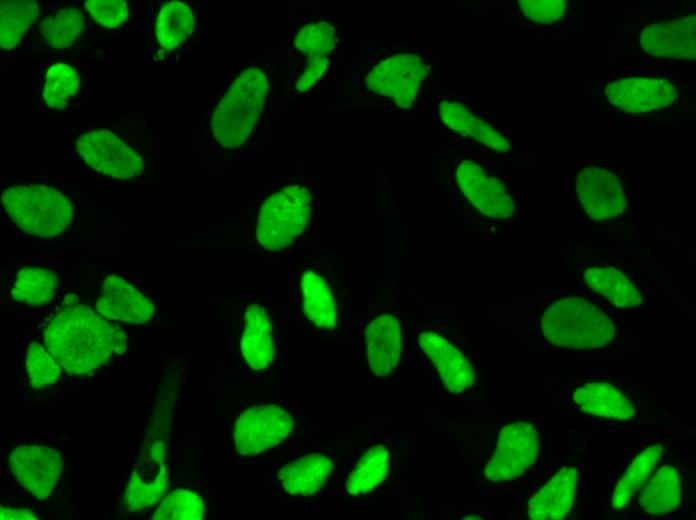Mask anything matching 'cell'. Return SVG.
<instances>
[{
  "label": "cell",
  "instance_id": "1",
  "mask_svg": "<svg viewBox=\"0 0 696 520\" xmlns=\"http://www.w3.org/2000/svg\"><path fill=\"white\" fill-rule=\"evenodd\" d=\"M100 315L69 294L47 323L45 347L66 372L89 373L104 366L114 354L125 352L123 330Z\"/></svg>",
  "mask_w": 696,
  "mask_h": 520
},
{
  "label": "cell",
  "instance_id": "2",
  "mask_svg": "<svg viewBox=\"0 0 696 520\" xmlns=\"http://www.w3.org/2000/svg\"><path fill=\"white\" fill-rule=\"evenodd\" d=\"M541 332L552 345L577 350L606 347L616 327L594 303L581 297H564L549 304L541 316Z\"/></svg>",
  "mask_w": 696,
  "mask_h": 520
},
{
  "label": "cell",
  "instance_id": "3",
  "mask_svg": "<svg viewBox=\"0 0 696 520\" xmlns=\"http://www.w3.org/2000/svg\"><path fill=\"white\" fill-rule=\"evenodd\" d=\"M269 84L258 67L244 69L215 108L211 129L224 148L241 146L249 137L264 107Z\"/></svg>",
  "mask_w": 696,
  "mask_h": 520
},
{
  "label": "cell",
  "instance_id": "4",
  "mask_svg": "<svg viewBox=\"0 0 696 520\" xmlns=\"http://www.w3.org/2000/svg\"><path fill=\"white\" fill-rule=\"evenodd\" d=\"M2 206L22 231L51 238L66 230L73 217L71 201L46 185H13L1 196Z\"/></svg>",
  "mask_w": 696,
  "mask_h": 520
},
{
  "label": "cell",
  "instance_id": "5",
  "mask_svg": "<svg viewBox=\"0 0 696 520\" xmlns=\"http://www.w3.org/2000/svg\"><path fill=\"white\" fill-rule=\"evenodd\" d=\"M311 212L312 194L306 186L295 183L273 191L258 213V245L269 252L292 246L306 230Z\"/></svg>",
  "mask_w": 696,
  "mask_h": 520
},
{
  "label": "cell",
  "instance_id": "6",
  "mask_svg": "<svg viewBox=\"0 0 696 520\" xmlns=\"http://www.w3.org/2000/svg\"><path fill=\"white\" fill-rule=\"evenodd\" d=\"M297 423L294 410L277 402H260L243 409L232 426V443L243 459L259 456L283 443Z\"/></svg>",
  "mask_w": 696,
  "mask_h": 520
},
{
  "label": "cell",
  "instance_id": "7",
  "mask_svg": "<svg viewBox=\"0 0 696 520\" xmlns=\"http://www.w3.org/2000/svg\"><path fill=\"white\" fill-rule=\"evenodd\" d=\"M540 450L541 433L536 421L526 417L512 419L498 432L483 468V478L489 483L516 480L534 467Z\"/></svg>",
  "mask_w": 696,
  "mask_h": 520
},
{
  "label": "cell",
  "instance_id": "8",
  "mask_svg": "<svg viewBox=\"0 0 696 520\" xmlns=\"http://www.w3.org/2000/svg\"><path fill=\"white\" fill-rule=\"evenodd\" d=\"M430 66L413 53H398L378 63L366 76L367 88L403 109L413 105Z\"/></svg>",
  "mask_w": 696,
  "mask_h": 520
},
{
  "label": "cell",
  "instance_id": "9",
  "mask_svg": "<svg viewBox=\"0 0 696 520\" xmlns=\"http://www.w3.org/2000/svg\"><path fill=\"white\" fill-rule=\"evenodd\" d=\"M77 151L90 167L111 178H134L144 169L142 157L106 129L91 130L80 135Z\"/></svg>",
  "mask_w": 696,
  "mask_h": 520
},
{
  "label": "cell",
  "instance_id": "10",
  "mask_svg": "<svg viewBox=\"0 0 696 520\" xmlns=\"http://www.w3.org/2000/svg\"><path fill=\"white\" fill-rule=\"evenodd\" d=\"M363 349L369 375L386 380L400 365L403 329L398 317L388 312L373 316L363 330Z\"/></svg>",
  "mask_w": 696,
  "mask_h": 520
},
{
  "label": "cell",
  "instance_id": "11",
  "mask_svg": "<svg viewBox=\"0 0 696 520\" xmlns=\"http://www.w3.org/2000/svg\"><path fill=\"white\" fill-rule=\"evenodd\" d=\"M8 461L16 481L39 500L50 497L63 469L60 452L45 445L15 446Z\"/></svg>",
  "mask_w": 696,
  "mask_h": 520
},
{
  "label": "cell",
  "instance_id": "12",
  "mask_svg": "<svg viewBox=\"0 0 696 520\" xmlns=\"http://www.w3.org/2000/svg\"><path fill=\"white\" fill-rule=\"evenodd\" d=\"M169 487L165 446L161 440L144 444L127 482L124 502L130 511L154 505Z\"/></svg>",
  "mask_w": 696,
  "mask_h": 520
},
{
  "label": "cell",
  "instance_id": "13",
  "mask_svg": "<svg viewBox=\"0 0 696 520\" xmlns=\"http://www.w3.org/2000/svg\"><path fill=\"white\" fill-rule=\"evenodd\" d=\"M605 95L617 109L639 114L670 106L678 97V89L668 78L623 77L607 84Z\"/></svg>",
  "mask_w": 696,
  "mask_h": 520
},
{
  "label": "cell",
  "instance_id": "14",
  "mask_svg": "<svg viewBox=\"0 0 696 520\" xmlns=\"http://www.w3.org/2000/svg\"><path fill=\"white\" fill-rule=\"evenodd\" d=\"M455 177L462 194L482 214L505 219L515 212L514 200L506 185L476 162L468 159L460 162Z\"/></svg>",
  "mask_w": 696,
  "mask_h": 520
},
{
  "label": "cell",
  "instance_id": "15",
  "mask_svg": "<svg viewBox=\"0 0 696 520\" xmlns=\"http://www.w3.org/2000/svg\"><path fill=\"white\" fill-rule=\"evenodd\" d=\"M575 186L583 209L594 220L617 217L626 208L622 183L611 170L599 166L583 168Z\"/></svg>",
  "mask_w": 696,
  "mask_h": 520
},
{
  "label": "cell",
  "instance_id": "16",
  "mask_svg": "<svg viewBox=\"0 0 696 520\" xmlns=\"http://www.w3.org/2000/svg\"><path fill=\"white\" fill-rule=\"evenodd\" d=\"M416 341L449 392L462 394L473 386L474 370L463 352L451 341L433 330L420 331Z\"/></svg>",
  "mask_w": 696,
  "mask_h": 520
},
{
  "label": "cell",
  "instance_id": "17",
  "mask_svg": "<svg viewBox=\"0 0 696 520\" xmlns=\"http://www.w3.org/2000/svg\"><path fill=\"white\" fill-rule=\"evenodd\" d=\"M240 352L247 369L263 373L276 359L273 324L268 311L260 304L245 306L241 317Z\"/></svg>",
  "mask_w": 696,
  "mask_h": 520
},
{
  "label": "cell",
  "instance_id": "18",
  "mask_svg": "<svg viewBox=\"0 0 696 520\" xmlns=\"http://www.w3.org/2000/svg\"><path fill=\"white\" fill-rule=\"evenodd\" d=\"M334 467L335 461L330 454L312 452L283 463L274 473V481L283 493L307 498L322 490Z\"/></svg>",
  "mask_w": 696,
  "mask_h": 520
},
{
  "label": "cell",
  "instance_id": "19",
  "mask_svg": "<svg viewBox=\"0 0 696 520\" xmlns=\"http://www.w3.org/2000/svg\"><path fill=\"white\" fill-rule=\"evenodd\" d=\"M567 397L574 408L595 417L628 421L637 415L633 399L610 382L586 381L577 384Z\"/></svg>",
  "mask_w": 696,
  "mask_h": 520
},
{
  "label": "cell",
  "instance_id": "20",
  "mask_svg": "<svg viewBox=\"0 0 696 520\" xmlns=\"http://www.w3.org/2000/svg\"><path fill=\"white\" fill-rule=\"evenodd\" d=\"M639 43L642 49L653 57L694 60L695 14L647 26L639 36Z\"/></svg>",
  "mask_w": 696,
  "mask_h": 520
},
{
  "label": "cell",
  "instance_id": "21",
  "mask_svg": "<svg viewBox=\"0 0 696 520\" xmlns=\"http://www.w3.org/2000/svg\"><path fill=\"white\" fill-rule=\"evenodd\" d=\"M579 482V469L562 466L526 503V517L533 520H559L574 507Z\"/></svg>",
  "mask_w": 696,
  "mask_h": 520
},
{
  "label": "cell",
  "instance_id": "22",
  "mask_svg": "<svg viewBox=\"0 0 696 520\" xmlns=\"http://www.w3.org/2000/svg\"><path fill=\"white\" fill-rule=\"evenodd\" d=\"M96 308L109 320L130 324L147 323L156 311L152 301L117 275L104 279Z\"/></svg>",
  "mask_w": 696,
  "mask_h": 520
},
{
  "label": "cell",
  "instance_id": "23",
  "mask_svg": "<svg viewBox=\"0 0 696 520\" xmlns=\"http://www.w3.org/2000/svg\"><path fill=\"white\" fill-rule=\"evenodd\" d=\"M637 495V508L641 514L649 517L672 514L682 502L679 469L669 463L659 465Z\"/></svg>",
  "mask_w": 696,
  "mask_h": 520
},
{
  "label": "cell",
  "instance_id": "24",
  "mask_svg": "<svg viewBox=\"0 0 696 520\" xmlns=\"http://www.w3.org/2000/svg\"><path fill=\"white\" fill-rule=\"evenodd\" d=\"M298 298L304 319L323 331L333 330L338 323L335 298L326 280L316 271L304 270L298 281Z\"/></svg>",
  "mask_w": 696,
  "mask_h": 520
},
{
  "label": "cell",
  "instance_id": "25",
  "mask_svg": "<svg viewBox=\"0 0 696 520\" xmlns=\"http://www.w3.org/2000/svg\"><path fill=\"white\" fill-rule=\"evenodd\" d=\"M438 113L441 121L452 131L499 152H507L511 148L505 136L461 102L444 100L438 106Z\"/></svg>",
  "mask_w": 696,
  "mask_h": 520
},
{
  "label": "cell",
  "instance_id": "26",
  "mask_svg": "<svg viewBox=\"0 0 696 520\" xmlns=\"http://www.w3.org/2000/svg\"><path fill=\"white\" fill-rule=\"evenodd\" d=\"M664 453L661 443L643 449L624 470L612 490L610 507L614 512L625 510L642 489L657 467Z\"/></svg>",
  "mask_w": 696,
  "mask_h": 520
},
{
  "label": "cell",
  "instance_id": "27",
  "mask_svg": "<svg viewBox=\"0 0 696 520\" xmlns=\"http://www.w3.org/2000/svg\"><path fill=\"white\" fill-rule=\"evenodd\" d=\"M391 450L384 444L367 448L354 463L344 482V492L361 497L373 492L387 478Z\"/></svg>",
  "mask_w": 696,
  "mask_h": 520
},
{
  "label": "cell",
  "instance_id": "28",
  "mask_svg": "<svg viewBox=\"0 0 696 520\" xmlns=\"http://www.w3.org/2000/svg\"><path fill=\"white\" fill-rule=\"evenodd\" d=\"M586 284L614 306L636 308L643 302L641 291L614 267H591L584 272Z\"/></svg>",
  "mask_w": 696,
  "mask_h": 520
},
{
  "label": "cell",
  "instance_id": "29",
  "mask_svg": "<svg viewBox=\"0 0 696 520\" xmlns=\"http://www.w3.org/2000/svg\"><path fill=\"white\" fill-rule=\"evenodd\" d=\"M57 287L58 276L54 271L28 266L16 274L10 294L17 302L39 307L53 299Z\"/></svg>",
  "mask_w": 696,
  "mask_h": 520
},
{
  "label": "cell",
  "instance_id": "30",
  "mask_svg": "<svg viewBox=\"0 0 696 520\" xmlns=\"http://www.w3.org/2000/svg\"><path fill=\"white\" fill-rule=\"evenodd\" d=\"M194 31V15L188 5L179 1L165 4L159 11L155 33L165 50L180 46Z\"/></svg>",
  "mask_w": 696,
  "mask_h": 520
},
{
  "label": "cell",
  "instance_id": "31",
  "mask_svg": "<svg viewBox=\"0 0 696 520\" xmlns=\"http://www.w3.org/2000/svg\"><path fill=\"white\" fill-rule=\"evenodd\" d=\"M39 17V6L33 0H5L0 4V46L14 49L23 34Z\"/></svg>",
  "mask_w": 696,
  "mask_h": 520
},
{
  "label": "cell",
  "instance_id": "32",
  "mask_svg": "<svg viewBox=\"0 0 696 520\" xmlns=\"http://www.w3.org/2000/svg\"><path fill=\"white\" fill-rule=\"evenodd\" d=\"M83 31L82 13L74 8H63L44 18L40 34L51 49L61 50L72 45Z\"/></svg>",
  "mask_w": 696,
  "mask_h": 520
},
{
  "label": "cell",
  "instance_id": "33",
  "mask_svg": "<svg viewBox=\"0 0 696 520\" xmlns=\"http://www.w3.org/2000/svg\"><path fill=\"white\" fill-rule=\"evenodd\" d=\"M205 515L202 496L188 488L167 493L151 516L153 520H200Z\"/></svg>",
  "mask_w": 696,
  "mask_h": 520
},
{
  "label": "cell",
  "instance_id": "34",
  "mask_svg": "<svg viewBox=\"0 0 696 520\" xmlns=\"http://www.w3.org/2000/svg\"><path fill=\"white\" fill-rule=\"evenodd\" d=\"M333 25L325 21L310 22L302 26L293 39V46L306 60L329 57L336 45Z\"/></svg>",
  "mask_w": 696,
  "mask_h": 520
},
{
  "label": "cell",
  "instance_id": "35",
  "mask_svg": "<svg viewBox=\"0 0 696 520\" xmlns=\"http://www.w3.org/2000/svg\"><path fill=\"white\" fill-rule=\"evenodd\" d=\"M76 70L66 63H55L46 72L43 99L51 108L63 109L79 89Z\"/></svg>",
  "mask_w": 696,
  "mask_h": 520
},
{
  "label": "cell",
  "instance_id": "36",
  "mask_svg": "<svg viewBox=\"0 0 696 520\" xmlns=\"http://www.w3.org/2000/svg\"><path fill=\"white\" fill-rule=\"evenodd\" d=\"M25 365L29 384L34 389L52 385L60 376L59 363L39 342L29 344Z\"/></svg>",
  "mask_w": 696,
  "mask_h": 520
},
{
  "label": "cell",
  "instance_id": "37",
  "mask_svg": "<svg viewBox=\"0 0 696 520\" xmlns=\"http://www.w3.org/2000/svg\"><path fill=\"white\" fill-rule=\"evenodd\" d=\"M518 5L528 20L545 25L560 20L567 9L564 0H520Z\"/></svg>",
  "mask_w": 696,
  "mask_h": 520
},
{
  "label": "cell",
  "instance_id": "38",
  "mask_svg": "<svg viewBox=\"0 0 696 520\" xmlns=\"http://www.w3.org/2000/svg\"><path fill=\"white\" fill-rule=\"evenodd\" d=\"M84 6L90 16L106 28L118 27L128 16V6L123 0H88Z\"/></svg>",
  "mask_w": 696,
  "mask_h": 520
},
{
  "label": "cell",
  "instance_id": "39",
  "mask_svg": "<svg viewBox=\"0 0 696 520\" xmlns=\"http://www.w3.org/2000/svg\"><path fill=\"white\" fill-rule=\"evenodd\" d=\"M328 66L329 57L306 60V65L296 80V89L299 92L309 90L324 75Z\"/></svg>",
  "mask_w": 696,
  "mask_h": 520
},
{
  "label": "cell",
  "instance_id": "40",
  "mask_svg": "<svg viewBox=\"0 0 696 520\" xmlns=\"http://www.w3.org/2000/svg\"><path fill=\"white\" fill-rule=\"evenodd\" d=\"M0 519L2 520H37V514L30 509L12 508L1 505Z\"/></svg>",
  "mask_w": 696,
  "mask_h": 520
}]
</instances>
